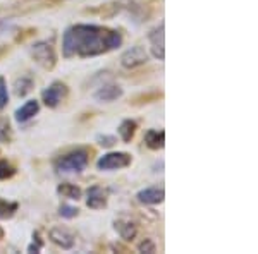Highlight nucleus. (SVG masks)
<instances>
[{
    "label": "nucleus",
    "mask_w": 258,
    "mask_h": 254,
    "mask_svg": "<svg viewBox=\"0 0 258 254\" xmlns=\"http://www.w3.org/2000/svg\"><path fill=\"white\" fill-rule=\"evenodd\" d=\"M114 230L117 232L119 237L126 242H131L133 239L138 234V225L131 220H124V218H117L114 220Z\"/></svg>",
    "instance_id": "12"
},
{
    "label": "nucleus",
    "mask_w": 258,
    "mask_h": 254,
    "mask_svg": "<svg viewBox=\"0 0 258 254\" xmlns=\"http://www.w3.org/2000/svg\"><path fill=\"white\" fill-rule=\"evenodd\" d=\"M148 41H150V50L152 55L159 60L165 59V26L164 23H160L157 28H153L148 33Z\"/></svg>",
    "instance_id": "7"
},
{
    "label": "nucleus",
    "mask_w": 258,
    "mask_h": 254,
    "mask_svg": "<svg viewBox=\"0 0 258 254\" xmlns=\"http://www.w3.org/2000/svg\"><path fill=\"white\" fill-rule=\"evenodd\" d=\"M0 239H4V230L0 228Z\"/></svg>",
    "instance_id": "29"
},
{
    "label": "nucleus",
    "mask_w": 258,
    "mask_h": 254,
    "mask_svg": "<svg viewBox=\"0 0 258 254\" xmlns=\"http://www.w3.org/2000/svg\"><path fill=\"white\" fill-rule=\"evenodd\" d=\"M57 194L62 196V198H68V199H74V201H78V199H81L83 191H81V187L76 186V184H71V182H62V184L57 186Z\"/></svg>",
    "instance_id": "19"
},
{
    "label": "nucleus",
    "mask_w": 258,
    "mask_h": 254,
    "mask_svg": "<svg viewBox=\"0 0 258 254\" xmlns=\"http://www.w3.org/2000/svg\"><path fill=\"white\" fill-rule=\"evenodd\" d=\"M145 144L147 148L150 149H162L165 144V132L164 131H159V129H150L145 134Z\"/></svg>",
    "instance_id": "16"
},
{
    "label": "nucleus",
    "mask_w": 258,
    "mask_h": 254,
    "mask_svg": "<svg viewBox=\"0 0 258 254\" xmlns=\"http://www.w3.org/2000/svg\"><path fill=\"white\" fill-rule=\"evenodd\" d=\"M138 251L140 252H148V254H153L157 251V245L155 242H153L152 239H145V240H141L140 245H138Z\"/></svg>",
    "instance_id": "27"
},
{
    "label": "nucleus",
    "mask_w": 258,
    "mask_h": 254,
    "mask_svg": "<svg viewBox=\"0 0 258 254\" xmlns=\"http://www.w3.org/2000/svg\"><path fill=\"white\" fill-rule=\"evenodd\" d=\"M69 95V88L66 82L62 81H53L48 88L41 91V100L48 108H55L60 105V102Z\"/></svg>",
    "instance_id": "5"
},
{
    "label": "nucleus",
    "mask_w": 258,
    "mask_h": 254,
    "mask_svg": "<svg viewBox=\"0 0 258 254\" xmlns=\"http://www.w3.org/2000/svg\"><path fill=\"white\" fill-rule=\"evenodd\" d=\"M7 103H9V93H7V82H6V79L0 76V110H4V108L7 107Z\"/></svg>",
    "instance_id": "25"
},
{
    "label": "nucleus",
    "mask_w": 258,
    "mask_h": 254,
    "mask_svg": "<svg viewBox=\"0 0 258 254\" xmlns=\"http://www.w3.org/2000/svg\"><path fill=\"white\" fill-rule=\"evenodd\" d=\"M38 112H40V103L36 102V100H28L23 107H19L18 110H16L14 119L18 120L19 124H24V122H28V120H31L35 115H38Z\"/></svg>",
    "instance_id": "13"
},
{
    "label": "nucleus",
    "mask_w": 258,
    "mask_h": 254,
    "mask_svg": "<svg viewBox=\"0 0 258 254\" xmlns=\"http://www.w3.org/2000/svg\"><path fill=\"white\" fill-rule=\"evenodd\" d=\"M117 131H119L120 139H122L124 143H131L133 137L136 134V131H138V124H136V120H133V119H126L119 124Z\"/></svg>",
    "instance_id": "18"
},
{
    "label": "nucleus",
    "mask_w": 258,
    "mask_h": 254,
    "mask_svg": "<svg viewBox=\"0 0 258 254\" xmlns=\"http://www.w3.org/2000/svg\"><path fill=\"white\" fill-rule=\"evenodd\" d=\"M112 249H114V251H122V252H131L129 251L127 247H124V245H120V244H114L112 245Z\"/></svg>",
    "instance_id": "28"
},
{
    "label": "nucleus",
    "mask_w": 258,
    "mask_h": 254,
    "mask_svg": "<svg viewBox=\"0 0 258 254\" xmlns=\"http://www.w3.org/2000/svg\"><path fill=\"white\" fill-rule=\"evenodd\" d=\"M90 163V153L88 149L80 148L74 149V151H69L66 155H62L53 161V166H55L57 172L62 174H80L88 166Z\"/></svg>",
    "instance_id": "2"
},
{
    "label": "nucleus",
    "mask_w": 258,
    "mask_h": 254,
    "mask_svg": "<svg viewBox=\"0 0 258 254\" xmlns=\"http://www.w3.org/2000/svg\"><path fill=\"white\" fill-rule=\"evenodd\" d=\"M12 141V127L9 120L0 117V143H11Z\"/></svg>",
    "instance_id": "21"
},
{
    "label": "nucleus",
    "mask_w": 258,
    "mask_h": 254,
    "mask_svg": "<svg viewBox=\"0 0 258 254\" xmlns=\"http://www.w3.org/2000/svg\"><path fill=\"white\" fill-rule=\"evenodd\" d=\"M109 203V191L102 186H91L86 191V206L91 210H103Z\"/></svg>",
    "instance_id": "8"
},
{
    "label": "nucleus",
    "mask_w": 258,
    "mask_h": 254,
    "mask_svg": "<svg viewBox=\"0 0 258 254\" xmlns=\"http://www.w3.org/2000/svg\"><path fill=\"white\" fill-rule=\"evenodd\" d=\"M48 239L52 240L55 245H59L62 249H73L74 247V235L69 230L62 227H53L48 232Z\"/></svg>",
    "instance_id": "10"
},
{
    "label": "nucleus",
    "mask_w": 258,
    "mask_h": 254,
    "mask_svg": "<svg viewBox=\"0 0 258 254\" xmlns=\"http://www.w3.org/2000/svg\"><path fill=\"white\" fill-rule=\"evenodd\" d=\"M18 210H19V205L16 201H7V199L0 198V220L12 218Z\"/></svg>",
    "instance_id": "20"
},
{
    "label": "nucleus",
    "mask_w": 258,
    "mask_h": 254,
    "mask_svg": "<svg viewBox=\"0 0 258 254\" xmlns=\"http://www.w3.org/2000/svg\"><path fill=\"white\" fill-rule=\"evenodd\" d=\"M148 62V53L141 45H135V47L127 48L126 52L120 55V65L124 69H136L141 67Z\"/></svg>",
    "instance_id": "6"
},
{
    "label": "nucleus",
    "mask_w": 258,
    "mask_h": 254,
    "mask_svg": "<svg viewBox=\"0 0 258 254\" xmlns=\"http://www.w3.org/2000/svg\"><path fill=\"white\" fill-rule=\"evenodd\" d=\"M33 88H35V79L31 76H28V74L18 77L14 82V93H16V97H19V98H24L28 93H31Z\"/></svg>",
    "instance_id": "17"
},
{
    "label": "nucleus",
    "mask_w": 258,
    "mask_h": 254,
    "mask_svg": "<svg viewBox=\"0 0 258 254\" xmlns=\"http://www.w3.org/2000/svg\"><path fill=\"white\" fill-rule=\"evenodd\" d=\"M16 176V166L11 165L7 160H0V181H7V179Z\"/></svg>",
    "instance_id": "22"
},
{
    "label": "nucleus",
    "mask_w": 258,
    "mask_h": 254,
    "mask_svg": "<svg viewBox=\"0 0 258 254\" xmlns=\"http://www.w3.org/2000/svg\"><path fill=\"white\" fill-rule=\"evenodd\" d=\"M122 45V35L117 30L97 24H73L62 35L64 59H88L109 53Z\"/></svg>",
    "instance_id": "1"
},
{
    "label": "nucleus",
    "mask_w": 258,
    "mask_h": 254,
    "mask_svg": "<svg viewBox=\"0 0 258 254\" xmlns=\"http://www.w3.org/2000/svg\"><path fill=\"white\" fill-rule=\"evenodd\" d=\"M162 98H164V93H162V91H147V93L135 95V97L129 100V105L143 107V105H150V103L160 102Z\"/></svg>",
    "instance_id": "15"
},
{
    "label": "nucleus",
    "mask_w": 258,
    "mask_h": 254,
    "mask_svg": "<svg viewBox=\"0 0 258 254\" xmlns=\"http://www.w3.org/2000/svg\"><path fill=\"white\" fill-rule=\"evenodd\" d=\"M97 143L100 144V146H103V148H112L115 143H117V137L110 136V134H98L97 136Z\"/></svg>",
    "instance_id": "26"
},
{
    "label": "nucleus",
    "mask_w": 258,
    "mask_h": 254,
    "mask_svg": "<svg viewBox=\"0 0 258 254\" xmlns=\"http://www.w3.org/2000/svg\"><path fill=\"white\" fill-rule=\"evenodd\" d=\"M59 215L62 218H76L78 215H80V210H78L76 206H71V205H60L59 206Z\"/></svg>",
    "instance_id": "23"
},
{
    "label": "nucleus",
    "mask_w": 258,
    "mask_h": 254,
    "mask_svg": "<svg viewBox=\"0 0 258 254\" xmlns=\"http://www.w3.org/2000/svg\"><path fill=\"white\" fill-rule=\"evenodd\" d=\"M122 95H124V91L119 84H114V82H103V84H100L97 91L93 93V98L102 103H112V102H115V100H119Z\"/></svg>",
    "instance_id": "9"
},
{
    "label": "nucleus",
    "mask_w": 258,
    "mask_h": 254,
    "mask_svg": "<svg viewBox=\"0 0 258 254\" xmlns=\"http://www.w3.org/2000/svg\"><path fill=\"white\" fill-rule=\"evenodd\" d=\"M43 249V239H41L40 232H33V242L28 245V252H40Z\"/></svg>",
    "instance_id": "24"
},
{
    "label": "nucleus",
    "mask_w": 258,
    "mask_h": 254,
    "mask_svg": "<svg viewBox=\"0 0 258 254\" xmlns=\"http://www.w3.org/2000/svg\"><path fill=\"white\" fill-rule=\"evenodd\" d=\"M136 198L143 205H160L165 199V191L162 187H147V189H141Z\"/></svg>",
    "instance_id": "11"
},
{
    "label": "nucleus",
    "mask_w": 258,
    "mask_h": 254,
    "mask_svg": "<svg viewBox=\"0 0 258 254\" xmlns=\"http://www.w3.org/2000/svg\"><path fill=\"white\" fill-rule=\"evenodd\" d=\"M133 156L126 151H112L107 155L100 156L97 161V168L98 170H119V168H126L131 165Z\"/></svg>",
    "instance_id": "4"
},
{
    "label": "nucleus",
    "mask_w": 258,
    "mask_h": 254,
    "mask_svg": "<svg viewBox=\"0 0 258 254\" xmlns=\"http://www.w3.org/2000/svg\"><path fill=\"white\" fill-rule=\"evenodd\" d=\"M30 55L31 59L43 67L45 70H53L57 65V53L55 47H53L52 41L43 40V41H36L30 47Z\"/></svg>",
    "instance_id": "3"
},
{
    "label": "nucleus",
    "mask_w": 258,
    "mask_h": 254,
    "mask_svg": "<svg viewBox=\"0 0 258 254\" xmlns=\"http://www.w3.org/2000/svg\"><path fill=\"white\" fill-rule=\"evenodd\" d=\"M120 9H122V6H120L119 2H109V4L98 6L97 9H86L85 12L86 14H97L103 19H110V18H114L115 14H119Z\"/></svg>",
    "instance_id": "14"
}]
</instances>
